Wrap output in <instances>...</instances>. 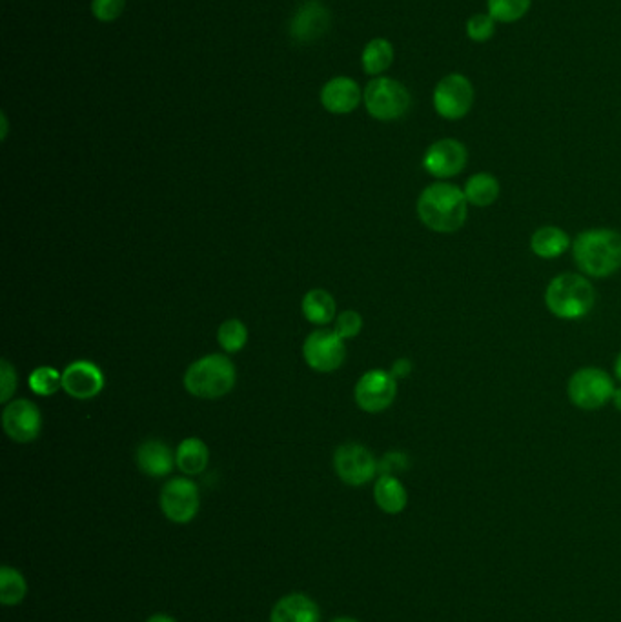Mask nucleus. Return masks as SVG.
Segmentation results:
<instances>
[{
  "label": "nucleus",
  "mask_w": 621,
  "mask_h": 622,
  "mask_svg": "<svg viewBox=\"0 0 621 622\" xmlns=\"http://www.w3.org/2000/svg\"><path fill=\"white\" fill-rule=\"evenodd\" d=\"M469 201L456 184L439 181L421 191L418 199L419 221L436 233H456L469 217Z\"/></svg>",
  "instance_id": "obj_1"
},
{
  "label": "nucleus",
  "mask_w": 621,
  "mask_h": 622,
  "mask_svg": "<svg viewBox=\"0 0 621 622\" xmlns=\"http://www.w3.org/2000/svg\"><path fill=\"white\" fill-rule=\"evenodd\" d=\"M572 257L585 277H611L621 270V233L607 228L581 231L572 242Z\"/></svg>",
  "instance_id": "obj_2"
},
{
  "label": "nucleus",
  "mask_w": 621,
  "mask_h": 622,
  "mask_svg": "<svg viewBox=\"0 0 621 622\" xmlns=\"http://www.w3.org/2000/svg\"><path fill=\"white\" fill-rule=\"evenodd\" d=\"M545 304L561 321H578L591 313L596 304V290L580 273H561L545 291Z\"/></svg>",
  "instance_id": "obj_3"
},
{
  "label": "nucleus",
  "mask_w": 621,
  "mask_h": 622,
  "mask_svg": "<svg viewBox=\"0 0 621 622\" xmlns=\"http://www.w3.org/2000/svg\"><path fill=\"white\" fill-rule=\"evenodd\" d=\"M237 381L234 362L226 355L212 353L192 362L184 373V388L197 399L215 401L234 390Z\"/></svg>",
  "instance_id": "obj_4"
},
{
  "label": "nucleus",
  "mask_w": 621,
  "mask_h": 622,
  "mask_svg": "<svg viewBox=\"0 0 621 622\" xmlns=\"http://www.w3.org/2000/svg\"><path fill=\"white\" fill-rule=\"evenodd\" d=\"M614 392L616 386L611 375L596 366H587L572 373L567 386L572 404L585 412L600 410L605 404L612 402Z\"/></svg>",
  "instance_id": "obj_5"
},
{
  "label": "nucleus",
  "mask_w": 621,
  "mask_h": 622,
  "mask_svg": "<svg viewBox=\"0 0 621 622\" xmlns=\"http://www.w3.org/2000/svg\"><path fill=\"white\" fill-rule=\"evenodd\" d=\"M412 104L410 91L405 84L390 79V77H377L368 82L365 90V106L367 111L377 121H398L407 115Z\"/></svg>",
  "instance_id": "obj_6"
},
{
  "label": "nucleus",
  "mask_w": 621,
  "mask_h": 622,
  "mask_svg": "<svg viewBox=\"0 0 621 622\" xmlns=\"http://www.w3.org/2000/svg\"><path fill=\"white\" fill-rule=\"evenodd\" d=\"M476 91L467 75L448 73L436 84L432 93L434 110L445 121H461L469 115Z\"/></svg>",
  "instance_id": "obj_7"
},
{
  "label": "nucleus",
  "mask_w": 621,
  "mask_h": 622,
  "mask_svg": "<svg viewBox=\"0 0 621 622\" xmlns=\"http://www.w3.org/2000/svg\"><path fill=\"white\" fill-rule=\"evenodd\" d=\"M159 504L168 521L175 522V524H188L194 521L195 515L199 513V506H201L199 488L194 481L186 477H175L164 484Z\"/></svg>",
  "instance_id": "obj_8"
},
{
  "label": "nucleus",
  "mask_w": 621,
  "mask_h": 622,
  "mask_svg": "<svg viewBox=\"0 0 621 622\" xmlns=\"http://www.w3.org/2000/svg\"><path fill=\"white\" fill-rule=\"evenodd\" d=\"M303 357L314 372L332 373L339 370L345 362L347 346L336 332L316 330L306 337Z\"/></svg>",
  "instance_id": "obj_9"
},
{
  "label": "nucleus",
  "mask_w": 621,
  "mask_h": 622,
  "mask_svg": "<svg viewBox=\"0 0 621 622\" xmlns=\"http://www.w3.org/2000/svg\"><path fill=\"white\" fill-rule=\"evenodd\" d=\"M398 379L385 370H370L356 384L357 406L367 413L385 412L396 401Z\"/></svg>",
  "instance_id": "obj_10"
},
{
  "label": "nucleus",
  "mask_w": 621,
  "mask_h": 622,
  "mask_svg": "<svg viewBox=\"0 0 621 622\" xmlns=\"http://www.w3.org/2000/svg\"><path fill=\"white\" fill-rule=\"evenodd\" d=\"M334 468L337 477L348 486H363L376 477L379 464L368 448L350 442L337 448L334 453Z\"/></svg>",
  "instance_id": "obj_11"
},
{
  "label": "nucleus",
  "mask_w": 621,
  "mask_h": 622,
  "mask_svg": "<svg viewBox=\"0 0 621 622\" xmlns=\"http://www.w3.org/2000/svg\"><path fill=\"white\" fill-rule=\"evenodd\" d=\"M469 150L458 139H439L428 146L423 157V168L439 181L452 179L467 168Z\"/></svg>",
  "instance_id": "obj_12"
},
{
  "label": "nucleus",
  "mask_w": 621,
  "mask_h": 622,
  "mask_svg": "<svg viewBox=\"0 0 621 622\" xmlns=\"http://www.w3.org/2000/svg\"><path fill=\"white\" fill-rule=\"evenodd\" d=\"M2 426L11 441L19 444L33 442L41 435V410L28 399L8 402L2 412Z\"/></svg>",
  "instance_id": "obj_13"
},
{
  "label": "nucleus",
  "mask_w": 621,
  "mask_h": 622,
  "mask_svg": "<svg viewBox=\"0 0 621 622\" xmlns=\"http://www.w3.org/2000/svg\"><path fill=\"white\" fill-rule=\"evenodd\" d=\"M104 388V373L90 361H75L62 372V390L73 399L88 401Z\"/></svg>",
  "instance_id": "obj_14"
},
{
  "label": "nucleus",
  "mask_w": 621,
  "mask_h": 622,
  "mask_svg": "<svg viewBox=\"0 0 621 622\" xmlns=\"http://www.w3.org/2000/svg\"><path fill=\"white\" fill-rule=\"evenodd\" d=\"M361 97L363 93L359 84L350 77H336L326 82L321 90V104L326 111L336 115L352 113L359 106Z\"/></svg>",
  "instance_id": "obj_15"
},
{
  "label": "nucleus",
  "mask_w": 621,
  "mask_h": 622,
  "mask_svg": "<svg viewBox=\"0 0 621 622\" xmlns=\"http://www.w3.org/2000/svg\"><path fill=\"white\" fill-rule=\"evenodd\" d=\"M328 26H330L328 10L317 2H310L297 10L290 24V35L299 42H314L325 35Z\"/></svg>",
  "instance_id": "obj_16"
},
{
  "label": "nucleus",
  "mask_w": 621,
  "mask_h": 622,
  "mask_svg": "<svg viewBox=\"0 0 621 622\" xmlns=\"http://www.w3.org/2000/svg\"><path fill=\"white\" fill-rule=\"evenodd\" d=\"M135 459H137L139 470L144 475L153 477V479H161V477L170 475L172 470H174V466H177L174 452L170 450V446L164 444L163 441H157V439L144 441L137 448Z\"/></svg>",
  "instance_id": "obj_17"
},
{
  "label": "nucleus",
  "mask_w": 621,
  "mask_h": 622,
  "mask_svg": "<svg viewBox=\"0 0 621 622\" xmlns=\"http://www.w3.org/2000/svg\"><path fill=\"white\" fill-rule=\"evenodd\" d=\"M270 622H321V610L305 593H290L275 602Z\"/></svg>",
  "instance_id": "obj_18"
},
{
  "label": "nucleus",
  "mask_w": 621,
  "mask_h": 622,
  "mask_svg": "<svg viewBox=\"0 0 621 622\" xmlns=\"http://www.w3.org/2000/svg\"><path fill=\"white\" fill-rule=\"evenodd\" d=\"M569 233L558 226H541L530 237V250L545 261L558 259L571 248Z\"/></svg>",
  "instance_id": "obj_19"
},
{
  "label": "nucleus",
  "mask_w": 621,
  "mask_h": 622,
  "mask_svg": "<svg viewBox=\"0 0 621 622\" xmlns=\"http://www.w3.org/2000/svg\"><path fill=\"white\" fill-rule=\"evenodd\" d=\"M374 501L381 512L398 515L407 508L408 493L396 475H381L374 484Z\"/></svg>",
  "instance_id": "obj_20"
},
{
  "label": "nucleus",
  "mask_w": 621,
  "mask_h": 622,
  "mask_svg": "<svg viewBox=\"0 0 621 622\" xmlns=\"http://www.w3.org/2000/svg\"><path fill=\"white\" fill-rule=\"evenodd\" d=\"M208 461H210V450L204 441L197 439V437H188L177 446L175 462H177V468L184 475L203 473L208 466Z\"/></svg>",
  "instance_id": "obj_21"
},
{
  "label": "nucleus",
  "mask_w": 621,
  "mask_h": 622,
  "mask_svg": "<svg viewBox=\"0 0 621 622\" xmlns=\"http://www.w3.org/2000/svg\"><path fill=\"white\" fill-rule=\"evenodd\" d=\"M463 191H465V197H467L470 206L489 208L498 201L501 184L492 173L481 171V173L472 175L469 181L465 182Z\"/></svg>",
  "instance_id": "obj_22"
},
{
  "label": "nucleus",
  "mask_w": 621,
  "mask_h": 622,
  "mask_svg": "<svg viewBox=\"0 0 621 622\" xmlns=\"http://www.w3.org/2000/svg\"><path fill=\"white\" fill-rule=\"evenodd\" d=\"M301 310L306 321L325 326L336 319V299L326 290L308 291L301 302Z\"/></svg>",
  "instance_id": "obj_23"
},
{
  "label": "nucleus",
  "mask_w": 621,
  "mask_h": 622,
  "mask_svg": "<svg viewBox=\"0 0 621 622\" xmlns=\"http://www.w3.org/2000/svg\"><path fill=\"white\" fill-rule=\"evenodd\" d=\"M363 68L368 75H377L381 77V73L392 66L394 62V46L387 39H374L368 42L363 50Z\"/></svg>",
  "instance_id": "obj_24"
},
{
  "label": "nucleus",
  "mask_w": 621,
  "mask_h": 622,
  "mask_svg": "<svg viewBox=\"0 0 621 622\" xmlns=\"http://www.w3.org/2000/svg\"><path fill=\"white\" fill-rule=\"evenodd\" d=\"M28 584L22 577L21 572H17L11 566H2L0 570V602L4 606H17L26 599Z\"/></svg>",
  "instance_id": "obj_25"
},
{
  "label": "nucleus",
  "mask_w": 621,
  "mask_h": 622,
  "mask_svg": "<svg viewBox=\"0 0 621 622\" xmlns=\"http://www.w3.org/2000/svg\"><path fill=\"white\" fill-rule=\"evenodd\" d=\"M532 6V0H487V13L496 22L512 24L527 15Z\"/></svg>",
  "instance_id": "obj_26"
},
{
  "label": "nucleus",
  "mask_w": 621,
  "mask_h": 622,
  "mask_svg": "<svg viewBox=\"0 0 621 622\" xmlns=\"http://www.w3.org/2000/svg\"><path fill=\"white\" fill-rule=\"evenodd\" d=\"M217 341L226 353L241 352L248 342V330H246L245 322H241L239 319L224 321L219 326Z\"/></svg>",
  "instance_id": "obj_27"
},
{
  "label": "nucleus",
  "mask_w": 621,
  "mask_h": 622,
  "mask_svg": "<svg viewBox=\"0 0 621 622\" xmlns=\"http://www.w3.org/2000/svg\"><path fill=\"white\" fill-rule=\"evenodd\" d=\"M31 392L41 397H50L62 388V373L51 366H39L30 375Z\"/></svg>",
  "instance_id": "obj_28"
},
{
  "label": "nucleus",
  "mask_w": 621,
  "mask_h": 622,
  "mask_svg": "<svg viewBox=\"0 0 621 622\" xmlns=\"http://www.w3.org/2000/svg\"><path fill=\"white\" fill-rule=\"evenodd\" d=\"M496 24L498 22L494 21L489 13H476L470 17L467 26H465L467 37L476 44L489 42L496 33Z\"/></svg>",
  "instance_id": "obj_29"
},
{
  "label": "nucleus",
  "mask_w": 621,
  "mask_h": 622,
  "mask_svg": "<svg viewBox=\"0 0 621 622\" xmlns=\"http://www.w3.org/2000/svg\"><path fill=\"white\" fill-rule=\"evenodd\" d=\"M363 330V317L354 310L343 311L336 317V326L334 332L343 339H354Z\"/></svg>",
  "instance_id": "obj_30"
},
{
  "label": "nucleus",
  "mask_w": 621,
  "mask_h": 622,
  "mask_svg": "<svg viewBox=\"0 0 621 622\" xmlns=\"http://www.w3.org/2000/svg\"><path fill=\"white\" fill-rule=\"evenodd\" d=\"M126 0H93V15L102 22H112L123 15Z\"/></svg>",
  "instance_id": "obj_31"
},
{
  "label": "nucleus",
  "mask_w": 621,
  "mask_h": 622,
  "mask_svg": "<svg viewBox=\"0 0 621 622\" xmlns=\"http://www.w3.org/2000/svg\"><path fill=\"white\" fill-rule=\"evenodd\" d=\"M0 402H10L11 395L17 390V373L6 359L0 361Z\"/></svg>",
  "instance_id": "obj_32"
},
{
  "label": "nucleus",
  "mask_w": 621,
  "mask_h": 622,
  "mask_svg": "<svg viewBox=\"0 0 621 622\" xmlns=\"http://www.w3.org/2000/svg\"><path fill=\"white\" fill-rule=\"evenodd\" d=\"M407 466V457L403 453H388L383 462L379 464V470H381V475H392L394 470H405Z\"/></svg>",
  "instance_id": "obj_33"
},
{
  "label": "nucleus",
  "mask_w": 621,
  "mask_h": 622,
  "mask_svg": "<svg viewBox=\"0 0 621 622\" xmlns=\"http://www.w3.org/2000/svg\"><path fill=\"white\" fill-rule=\"evenodd\" d=\"M390 373L394 375V379H405L412 373V362L408 361V359H398V361L392 364Z\"/></svg>",
  "instance_id": "obj_34"
},
{
  "label": "nucleus",
  "mask_w": 621,
  "mask_h": 622,
  "mask_svg": "<svg viewBox=\"0 0 621 622\" xmlns=\"http://www.w3.org/2000/svg\"><path fill=\"white\" fill-rule=\"evenodd\" d=\"M146 622H177L174 617H170V615H164V613H155L152 615L150 619Z\"/></svg>",
  "instance_id": "obj_35"
},
{
  "label": "nucleus",
  "mask_w": 621,
  "mask_h": 622,
  "mask_svg": "<svg viewBox=\"0 0 621 622\" xmlns=\"http://www.w3.org/2000/svg\"><path fill=\"white\" fill-rule=\"evenodd\" d=\"M612 404H614V408H616V410H620L621 412V386L620 388H616L614 397H612Z\"/></svg>",
  "instance_id": "obj_36"
},
{
  "label": "nucleus",
  "mask_w": 621,
  "mask_h": 622,
  "mask_svg": "<svg viewBox=\"0 0 621 622\" xmlns=\"http://www.w3.org/2000/svg\"><path fill=\"white\" fill-rule=\"evenodd\" d=\"M614 375H616L618 381H621V352L618 353V357L614 361Z\"/></svg>",
  "instance_id": "obj_37"
},
{
  "label": "nucleus",
  "mask_w": 621,
  "mask_h": 622,
  "mask_svg": "<svg viewBox=\"0 0 621 622\" xmlns=\"http://www.w3.org/2000/svg\"><path fill=\"white\" fill-rule=\"evenodd\" d=\"M332 622H359L356 619H352V617H339V619H334Z\"/></svg>",
  "instance_id": "obj_38"
}]
</instances>
